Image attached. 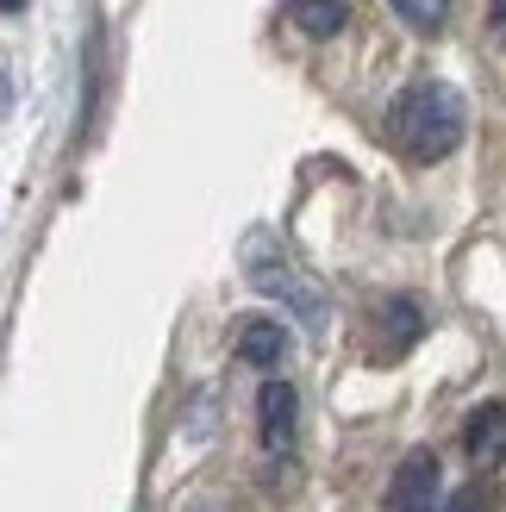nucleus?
Wrapping results in <instances>:
<instances>
[{
    "label": "nucleus",
    "instance_id": "7ed1b4c3",
    "mask_svg": "<svg viewBox=\"0 0 506 512\" xmlns=\"http://www.w3.org/2000/svg\"><path fill=\"white\" fill-rule=\"evenodd\" d=\"M438 481H444L438 450H407L394 481H388V512H432L438 506Z\"/></svg>",
    "mask_w": 506,
    "mask_h": 512
},
{
    "label": "nucleus",
    "instance_id": "6e6552de",
    "mask_svg": "<svg viewBox=\"0 0 506 512\" xmlns=\"http://www.w3.org/2000/svg\"><path fill=\"white\" fill-rule=\"evenodd\" d=\"M382 325H388V356L413 350V344H419V331H425V313H419V300L394 294V300L382 306Z\"/></svg>",
    "mask_w": 506,
    "mask_h": 512
},
{
    "label": "nucleus",
    "instance_id": "423d86ee",
    "mask_svg": "<svg viewBox=\"0 0 506 512\" xmlns=\"http://www.w3.org/2000/svg\"><path fill=\"white\" fill-rule=\"evenodd\" d=\"M238 356H244V363H257V369H275L288 356V331L275 325V319H244L238 325Z\"/></svg>",
    "mask_w": 506,
    "mask_h": 512
},
{
    "label": "nucleus",
    "instance_id": "ddd939ff",
    "mask_svg": "<svg viewBox=\"0 0 506 512\" xmlns=\"http://www.w3.org/2000/svg\"><path fill=\"white\" fill-rule=\"evenodd\" d=\"M25 7V0H0V13H19Z\"/></svg>",
    "mask_w": 506,
    "mask_h": 512
},
{
    "label": "nucleus",
    "instance_id": "39448f33",
    "mask_svg": "<svg viewBox=\"0 0 506 512\" xmlns=\"http://www.w3.org/2000/svg\"><path fill=\"white\" fill-rule=\"evenodd\" d=\"M463 450H469L475 469H500L506 463V406L500 400H488V406H475V413H469Z\"/></svg>",
    "mask_w": 506,
    "mask_h": 512
},
{
    "label": "nucleus",
    "instance_id": "2eb2a0df",
    "mask_svg": "<svg viewBox=\"0 0 506 512\" xmlns=\"http://www.w3.org/2000/svg\"><path fill=\"white\" fill-rule=\"evenodd\" d=\"M138 512H150V506H138Z\"/></svg>",
    "mask_w": 506,
    "mask_h": 512
},
{
    "label": "nucleus",
    "instance_id": "f257e3e1",
    "mask_svg": "<svg viewBox=\"0 0 506 512\" xmlns=\"http://www.w3.org/2000/svg\"><path fill=\"white\" fill-rule=\"evenodd\" d=\"M463 132H469V107L450 82H413L388 107V138L413 163H444L463 144Z\"/></svg>",
    "mask_w": 506,
    "mask_h": 512
},
{
    "label": "nucleus",
    "instance_id": "1a4fd4ad",
    "mask_svg": "<svg viewBox=\"0 0 506 512\" xmlns=\"http://www.w3.org/2000/svg\"><path fill=\"white\" fill-rule=\"evenodd\" d=\"M394 19H407L413 32H444L450 0H394Z\"/></svg>",
    "mask_w": 506,
    "mask_h": 512
},
{
    "label": "nucleus",
    "instance_id": "f8f14e48",
    "mask_svg": "<svg viewBox=\"0 0 506 512\" xmlns=\"http://www.w3.org/2000/svg\"><path fill=\"white\" fill-rule=\"evenodd\" d=\"M0 113H7V69H0Z\"/></svg>",
    "mask_w": 506,
    "mask_h": 512
},
{
    "label": "nucleus",
    "instance_id": "9d476101",
    "mask_svg": "<svg viewBox=\"0 0 506 512\" xmlns=\"http://www.w3.org/2000/svg\"><path fill=\"white\" fill-rule=\"evenodd\" d=\"M444 512H494V500H488L482 488H469V494H457V500H450Z\"/></svg>",
    "mask_w": 506,
    "mask_h": 512
},
{
    "label": "nucleus",
    "instance_id": "20e7f679",
    "mask_svg": "<svg viewBox=\"0 0 506 512\" xmlns=\"http://www.w3.org/2000/svg\"><path fill=\"white\" fill-rule=\"evenodd\" d=\"M257 431H263V450H294V431H300V394L294 381H263L257 394Z\"/></svg>",
    "mask_w": 506,
    "mask_h": 512
},
{
    "label": "nucleus",
    "instance_id": "4468645a",
    "mask_svg": "<svg viewBox=\"0 0 506 512\" xmlns=\"http://www.w3.org/2000/svg\"><path fill=\"white\" fill-rule=\"evenodd\" d=\"M194 512H213V506H194Z\"/></svg>",
    "mask_w": 506,
    "mask_h": 512
},
{
    "label": "nucleus",
    "instance_id": "f03ea898",
    "mask_svg": "<svg viewBox=\"0 0 506 512\" xmlns=\"http://www.w3.org/2000/svg\"><path fill=\"white\" fill-rule=\"evenodd\" d=\"M244 281H250L257 294L288 300L307 331H325V294L294 269V256L282 250V238H275V232H250V238H244Z\"/></svg>",
    "mask_w": 506,
    "mask_h": 512
},
{
    "label": "nucleus",
    "instance_id": "9b49d317",
    "mask_svg": "<svg viewBox=\"0 0 506 512\" xmlns=\"http://www.w3.org/2000/svg\"><path fill=\"white\" fill-rule=\"evenodd\" d=\"M494 25H500V38H506V0H494Z\"/></svg>",
    "mask_w": 506,
    "mask_h": 512
},
{
    "label": "nucleus",
    "instance_id": "0eeeda50",
    "mask_svg": "<svg viewBox=\"0 0 506 512\" xmlns=\"http://www.w3.org/2000/svg\"><path fill=\"white\" fill-rule=\"evenodd\" d=\"M288 19H294L307 38H338L350 13H344V0H288Z\"/></svg>",
    "mask_w": 506,
    "mask_h": 512
}]
</instances>
